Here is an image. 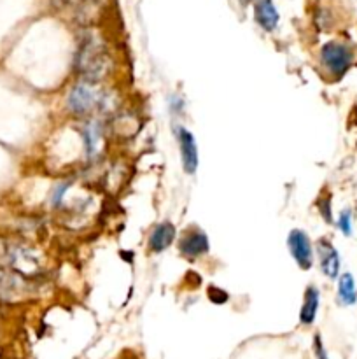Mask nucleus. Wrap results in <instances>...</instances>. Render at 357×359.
<instances>
[{"instance_id":"4468645a","label":"nucleus","mask_w":357,"mask_h":359,"mask_svg":"<svg viewBox=\"0 0 357 359\" xmlns=\"http://www.w3.org/2000/svg\"><path fill=\"white\" fill-rule=\"evenodd\" d=\"M338 228L345 235L352 234V212L343 211L338 218Z\"/></svg>"},{"instance_id":"ddd939ff","label":"nucleus","mask_w":357,"mask_h":359,"mask_svg":"<svg viewBox=\"0 0 357 359\" xmlns=\"http://www.w3.org/2000/svg\"><path fill=\"white\" fill-rule=\"evenodd\" d=\"M207 295H209L210 301H212V304H216V305L226 304V301H228V292H226L225 289H221V288H216V286H210L209 292H207Z\"/></svg>"},{"instance_id":"f8f14e48","label":"nucleus","mask_w":357,"mask_h":359,"mask_svg":"<svg viewBox=\"0 0 357 359\" xmlns=\"http://www.w3.org/2000/svg\"><path fill=\"white\" fill-rule=\"evenodd\" d=\"M85 144H86V151H88L89 156H93L98 149V142H100V128L96 123H89V126H86L85 132Z\"/></svg>"},{"instance_id":"9d476101","label":"nucleus","mask_w":357,"mask_h":359,"mask_svg":"<svg viewBox=\"0 0 357 359\" xmlns=\"http://www.w3.org/2000/svg\"><path fill=\"white\" fill-rule=\"evenodd\" d=\"M319 289L313 288V286H308L305 291V300H303L302 312H299V321H302V324L308 326L315 321L317 312H319Z\"/></svg>"},{"instance_id":"f3484780","label":"nucleus","mask_w":357,"mask_h":359,"mask_svg":"<svg viewBox=\"0 0 357 359\" xmlns=\"http://www.w3.org/2000/svg\"><path fill=\"white\" fill-rule=\"evenodd\" d=\"M319 207H322L320 209V212H322V216H324L326 221L331 222V216H329V198L324 202H319Z\"/></svg>"},{"instance_id":"2eb2a0df","label":"nucleus","mask_w":357,"mask_h":359,"mask_svg":"<svg viewBox=\"0 0 357 359\" xmlns=\"http://www.w3.org/2000/svg\"><path fill=\"white\" fill-rule=\"evenodd\" d=\"M67 189H69V184H60L56 186V189L53 191V197H51V204L53 205H60V202L63 200V195L67 193Z\"/></svg>"},{"instance_id":"7ed1b4c3","label":"nucleus","mask_w":357,"mask_h":359,"mask_svg":"<svg viewBox=\"0 0 357 359\" xmlns=\"http://www.w3.org/2000/svg\"><path fill=\"white\" fill-rule=\"evenodd\" d=\"M98 96L96 91L86 82H79L74 88L70 89L69 98H67V105L74 114H86L93 109V105L96 104Z\"/></svg>"},{"instance_id":"a211bd4d","label":"nucleus","mask_w":357,"mask_h":359,"mask_svg":"<svg viewBox=\"0 0 357 359\" xmlns=\"http://www.w3.org/2000/svg\"><path fill=\"white\" fill-rule=\"evenodd\" d=\"M240 2H243V4H247V2H252V0H240Z\"/></svg>"},{"instance_id":"0eeeda50","label":"nucleus","mask_w":357,"mask_h":359,"mask_svg":"<svg viewBox=\"0 0 357 359\" xmlns=\"http://www.w3.org/2000/svg\"><path fill=\"white\" fill-rule=\"evenodd\" d=\"M173 240H175V226L168 221L159 222L149 237V247L153 252H162L170 247Z\"/></svg>"},{"instance_id":"f257e3e1","label":"nucleus","mask_w":357,"mask_h":359,"mask_svg":"<svg viewBox=\"0 0 357 359\" xmlns=\"http://www.w3.org/2000/svg\"><path fill=\"white\" fill-rule=\"evenodd\" d=\"M352 49H350V46L343 44V42L331 41L320 49V62H322L326 71L335 76V78H342L349 71L350 65H352Z\"/></svg>"},{"instance_id":"6e6552de","label":"nucleus","mask_w":357,"mask_h":359,"mask_svg":"<svg viewBox=\"0 0 357 359\" xmlns=\"http://www.w3.org/2000/svg\"><path fill=\"white\" fill-rule=\"evenodd\" d=\"M103 55L95 44H88L81 53V69L89 78H98L103 72Z\"/></svg>"},{"instance_id":"dca6fc26","label":"nucleus","mask_w":357,"mask_h":359,"mask_svg":"<svg viewBox=\"0 0 357 359\" xmlns=\"http://www.w3.org/2000/svg\"><path fill=\"white\" fill-rule=\"evenodd\" d=\"M313 349H315L317 359H329L328 354H326V349H324V345H322V340H320L319 335H317L315 340H313Z\"/></svg>"},{"instance_id":"1a4fd4ad","label":"nucleus","mask_w":357,"mask_h":359,"mask_svg":"<svg viewBox=\"0 0 357 359\" xmlns=\"http://www.w3.org/2000/svg\"><path fill=\"white\" fill-rule=\"evenodd\" d=\"M254 16L259 26H263L268 32L275 30L277 25H279V12H277L272 0H259L254 8Z\"/></svg>"},{"instance_id":"423d86ee","label":"nucleus","mask_w":357,"mask_h":359,"mask_svg":"<svg viewBox=\"0 0 357 359\" xmlns=\"http://www.w3.org/2000/svg\"><path fill=\"white\" fill-rule=\"evenodd\" d=\"M209 249V237L202 230L189 231L179 242V251H181V254L188 256V258H198V256L207 254Z\"/></svg>"},{"instance_id":"39448f33","label":"nucleus","mask_w":357,"mask_h":359,"mask_svg":"<svg viewBox=\"0 0 357 359\" xmlns=\"http://www.w3.org/2000/svg\"><path fill=\"white\" fill-rule=\"evenodd\" d=\"M317 252L320 259V270L328 279H336L340 274V254L335 245L326 238H320L317 242Z\"/></svg>"},{"instance_id":"f03ea898","label":"nucleus","mask_w":357,"mask_h":359,"mask_svg":"<svg viewBox=\"0 0 357 359\" xmlns=\"http://www.w3.org/2000/svg\"><path fill=\"white\" fill-rule=\"evenodd\" d=\"M288 247L302 270H310L313 265V249L308 235L302 230H293L288 237Z\"/></svg>"},{"instance_id":"9b49d317","label":"nucleus","mask_w":357,"mask_h":359,"mask_svg":"<svg viewBox=\"0 0 357 359\" xmlns=\"http://www.w3.org/2000/svg\"><path fill=\"white\" fill-rule=\"evenodd\" d=\"M338 298L343 305H354L357 301L356 281L352 274H343L338 282Z\"/></svg>"},{"instance_id":"20e7f679","label":"nucleus","mask_w":357,"mask_h":359,"mask_svg":"<svg viewBox=\"0 0 357 359\" xmlns=\"http://www.w3.org/2000/svg\"><path fill=\"white\" fill-rule=\"evenodd\" d=\"M177 141H179V148H181V159L184 172L186 174H195L198 170V146H196L195 135L181 126L177 132Z\"/></svg>"}]
</instances>
